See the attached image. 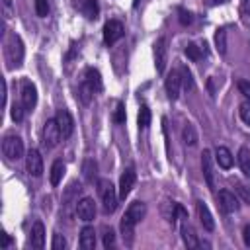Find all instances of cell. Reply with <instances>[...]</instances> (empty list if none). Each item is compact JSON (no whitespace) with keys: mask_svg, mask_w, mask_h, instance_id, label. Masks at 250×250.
<instances>
[{"mask_svg":"<svg viewBox=\"0 0 250 250\" xmlns=\"http://www.w3.org/2000/svg\"><path fill=\"white\" fill-rule=\"evenodd\" d=\"M2 152L10 160H20L23 156V141L18 135H6L2 141Z\"/></svg>","mask_w":250,"mask_h":250,"instance_id":"obj_3","label":"cell"},{"mask_svg":"<svg viewBox=\"0 0 250 250\" xmlns=\"http://www.w3.org/2000/svg\"><path fill=\"white\" fill-rule=\"evenodd\" d=\"M76 215H78L80 221L90 223L96 217V203H94V199L92 197H82L76 203Z\"/></svg>","mask_w":250,"mask_h":250,"instance_id":"obj_7","label":"cell"},{"mask_svg":"<svg viewBox=\"0 0 250 250\" xmlns=\"http://www.w3.org/2000/svg\"><path fill=\"white\" fill-rule=\"evenodd\" d=\"M166 59H168V41H166V37H158L154 43V64H156L158 72H164Z\"/></svg>","mask_w":250,"mask_h":250,"instance_id":"obj_6","label":"cell"},{"mask_svg":"<svg viewBox=\"0 0 250 250\" xmlns=\"http://www.w3.org/2000/svg\"><path fill=\"white\" fill-rule=\"evenodd\" d=\"M80 8H82V14H84L88 20H96V18H98L100 8H98V2H96V0H84V4H82Z\"/></svg>","mask_w":250,"mask_h":250,"instance_id":"obj_25","label":"cell"},{"mask_svg":"<svg viewBox=\"0 0 250 250\" xmlns=\"http://www.w3.org/2000/svg\"><path fill=\"white\" fill-rule=\"evenodd\" d=\"M82 170H84V178H86L88 182H92V180H94V174H96V162H94V160H86Z\"/></svg>","mask_w":250,"mask_h":250,"instance_id":"obj_33","label":"cell"},{"mask_svg":"<svg viewBox=\"0 0 250 250\" xmlns=\"http://www.w3.org/2000/svg\"><path fill=\"white\" fill-rule=\"evenodd\" d=\"M135 180H137V174H135L133 168H127V170L121 174V178H119V197L125 199V197L131 193V189H133V186H135Z\"/></svg>","mask_w":250,"mask_h":250,"instance_id":"obj_12","label":"cell"},{"mask_svg":"<svg viewBox=\"0 0 250 250\" xmlns=\"http://www.w3.org/2000/svg\"><path fill=\"white\" fill-rule=\"evenodd\" d=\"M215 45H217V51L221 55L227 53V29L225 27H219L217 33H215Z\"/></svg>","mask_w":250,"mask_h":250,"instance_id":"obj_28","label":"cell"},{"mask_svg":"<svg viewBox=\"0 0 250 250\" xmlns=\"http://www.w3.org/2000/svg\"><path fill=\"white\" fill-rule=\"evenodd\" d=\"M80 246L84 250H92L96 246V230H94V227H84L80 230Z\"/></svg>","mask_w":250,"mask_h":250,"instance_id":"obj_19","label":"cell"},{"mask_svg":"<svg viewBox=\"0 0 250 250\" xmlns=\"http://www.w3.org/2000/svg\"><path fill=\"white\" fill-rule=\"evenodd\" d=\"M66 246V240H64V236L62 234H59V232H55L53 234V242H51V248L53 250H62Z\"/></svg>","mask_w":250,"mask_h":250,"instance_id":"obj_37","label":"cell"},{"mask_svg":"<svg viewBox=\"0 0 250 250\" xmlns=\"http://www.w3.org/2000/svg\"><path fill=\"white\" fill-rule=\"evenodd\" d=\"M25 168L35 178H39L43 174V158H41V152L37 148H31L27 152V156H25Z\"/></svg>","mask_w":250,"mask_h":250,"instance_id":"obj_8","label":"cell"},{"mask_svg":"<svg viewBox=\"0 0 250 250\" xmlns=\"http://www.w3.org/2000/svg\"><path fill=\"white\" fill-rule=\"evenodd\" d=\"M150 125V109L146 105H141L139 109V127H148Z\"/></svg>","mask_w":250,"mask_h":250,"instance_id":"obj_30","label":"cell"},{"mask_svg":"<svg viewBox=\"0 0 250 250\" xmlns=\"http://www.w3.org/2000/svg\"><path fill=\"white\" fill-rule=\"evenodd\" d=\"M248 191H250V188H248Z\"/></svg>","mask_w":250,"mask_h":250,"instance_id":"obj_46","label":"cell"},{"mask_svg":"<svg viewBox=\"0 0 250 250\" xmlns=\"http://www.w3.org/2000/svg\"><path fill=\"white\" fill-rule=\"evenodd\" d=\"M62 176H64V162L62 160H55L53 166H51V174H49L51 186H59L61 180H62Z\"/></svg>","mask_w":250,"mask_h":250,"instance_id":"obj_21","label":"cell"},{"mask_svg":"<svg viewBox=\"0 0 250 250\" xmlns=\"http://www.w3.org/2000/svg\"><path fill=\"white\" fill-rule=\"evenodd\" d=\"M35 12L39 18H45L49 14V2L47 0H35Z\"/></svg>","mask_w":250,"mask_h":250,"instance_id":"obj_36","label":"cell"},{"mask_svg":"<svg viewBox=\"0 0 250 250\" xmlns=\"http://www.w3.org/2000/svg\"><path fill=\"white\" fill-rule=\"evenodd\" d=\"M12 0H4V16L6 18H12Z\"/></svg>","mask_w":250,"mask_h":250,"instance_id":"obj_42","label":"cell"},{"mask_svg":"<svg viewBox=\"0 0 250 250\" xmlns=\"http://www.w3.org/2000/svg\"><path fill=\"white\" fill-rule=\"evenodd\" d=\"M55 119H57L59 127H61L62 139H68V137L72 135V131H74V119H72V115L68 113V109H59Z\"/></svg>","mask_w":250,"mask_h":250,"instance_id":"obj_11","label":"cell"},{"mask_svg":"<svg viewBox=\"0 0 250 250\" xmlns=\"http://www.w3.org/2000/svg\"><path fill=\"white\" fill-rule=\"evenodd\" d=\"M186 55H188L191 61H195V62L201 59V51H199V47H197V45H193V43H189V45L186 47Z\"/></svg>","mask_w":250,"mask_h":250,"instance_id":"obj_35","label":"cell"},{"mask_svg":"<svg viewBox=\"0 0 250 250\" xmlns=\"http://www.w3.org/2000/svg\"><path fill=\"white\" fill-rule=\"evenodd\" d=\"M84 80L98 92V90H102V80H100V72L96 70V68H88L86 70V74H84Z\"/></svg>","mask_w":250,"mask_h":250,"instance_id":"obj_26","label":"cell"},{"mask_svg":"<svg viewBox=\"0 0 250 250\" xmlns=\"http://www.w3.org/2000/svg\"><path fill=\"white\" fill-rule=\"evenodd\" d=\"M242 238H244V244L250 246V223L244 227V230H242Z\"/></svg>","mask_w":250,"mask_h":250,"instance_id":"obj_43","label":"cell"},{"mask_svg":"<svg viewBox=\"0 0 250 250\" xmlns=\"http://www.w3.org/2000/svg\"><path fill=\"white\" fill-rule=\"evenodd\" d=\"M238 113H240V119H242L246 125H250V102H242V104L238 105Z\"/></svg>","mask_w":250,"mask_h":250,"instance_id":"obj_34","label":"cell"},{"mask_svg":"<svg viewBox=\"0 0 250 250\" xmlns=\"http://www.w3.org/2000/svg\"><path fill=\"white\" fill-rule=\"evenodd\" d=\"M180 74H182V86L186 90H191L193 88V80H191V72L188 70V66H182L180 68Z\"/></svg>","mask_w":250,"mask_h":250,"instance_id":"obj_31","label":"cell"},{"mask_svg":"<svg viewBox=\"0 0 250 250\" xmlns=\"http://www.w3.org/2000/svg\"><path fill=\"white\" fill-rule=\"evenodd\" d=\"M182 238H184V244L188 248H197L199 246V240H197V234L193 230V227L189 223H184L182 225Z\"/></svg>","mask_w":250,"mask_h":250,"instance_id":"obj_20","label":"cell"},{"mask_svg":"<svg viewBox=\"0 0 250 250\" xmlns=\"http://www.w3.org/2000/svg\"><path fill=\"white\" fill-rule=\"evenodd\" d=\"M215 160H217V164H219L221 168H225V170H229V168L232 166V162H234L232 152H230L227 146H217V148H215Z\"/></svg>","mask_w":250,"mask_h":250,"instance_id":"obj_18","label":"cell"},{"mask_svg":"<svg viewBox=\"0 0 250 250\" xmlns=\"http://www.w3.org/2000/svg\"><path fill=\"white\" fill-rule=\"evenodd\" d=\"M201 168H203V176L209 188H215V172H213V156L211 150H203L201 154Z\"/></svg>","mask_w":250,"mask_h":250,"instance_id":"obj_13","label":"cell"},{"mask_svg":"<svg viewBox=\"0 0 250 250\" xmlns=\"http://www.w3.org/2000/svg\"><path fill=\"white\" fill-rule=\"evenodd\" d=\"M2 246H4V248L10 246V236H8V234H4V242H2Z\"/></svg>","mask_w":250,"mask_h":250,"instance_id":"obj_44","label":"cell"},{"mask_svg":"<svg viewBox=\"0 0 250 250\" xmlns=\"http://www.w3.org/2000/svg\"><path fill=\"white\" fill-rule=\"evenodd\" d=\"M6 59H8L12 68L14 66L18 68L21 64V61H23V43H21L20 35H16V33H12L8 43H6Z\"/></svg>","mask_w":250,"mask_h":250,"instance_id":"obj_2","label":"cell"},{"mask_svg":"<svg viewBox=\"0 0 250 250\" xmlns=\"http://www.w3.org/2000/svg\"><path fill=\"white\" fill-rule=\"evenodd\" d=\"M213 4H221V2H225V0H211Z\"/></svg>","mask_w":250,"mask_h":250,"instance_id":"obj_45","label":"cell"},{"mask_svg":"<svg viewBox=\"0 0 250 250\" xmlns=\"http://www.w3.org/2000/svg\"><path fill=\"white\" fill-rule=\"evenodd\" d=\"M113 121L115 123H123L125 121V105L119 102L117 107H115V113H113Z\"/></svg>","mask_w":250,"mask_h":250,"instance_id":"obj_39","label":"cell"},{"mask_svg":"<svg viewBox=\"0 0 250 250\" xmlns=\"http://www.w3.org/2000/svg\"><path fill=\"white\" fill-rule=\"evenodd\" d=\"M219 203H221V209H223L225 213L238 211V207H240V203H238L236 195H234V193H230L229 189H221V191H219Z\"/></svg>","mask_w":250,"mask_h":250,"instance_id":"obj_14","label":"cell"},{"mask_svg":"<svg viewBox=\"0 0 250 250\" xmlns=\"http://www.w3.org/2000/svg\"><path fill=\"white\" fill-rule=\"evenodd\" d=\"M182 137H184V143L189 145V146H195L197 145V133H195V127L191 123H188L182 131Z\"/></svg>","mask_w":250,"mask_h":250,"instance_id":"obj_27","label":"cell"},{"mask_svg":"<svg viewBox=\"0 0 250 250\" xmlns=\"http://www.w3.org/2000/svg\"><path fill=\"white\" fill-rule=\"evenodd\" d=\"M238 166L244 172V176L250 178V150L246 146H240V150H238Z\"/></svg>","mask_w":250,"mask_h":250,"instance_id":"obj_23","label":"cell"},{"mask_svg":"<svg viewBox=\"0 0 250 250\" xmlns=\"http://www.w3.org/2000/svg\"><path fill=\"white\" fill-rule=\"evenodd\" d=\"M164 84H166V94H168V98H170V100H178L180 90H182V74H180V70L168 72Z\"/></svg>","mask_w":250,"mask_h":250,"instance_id":"obj_9","label":"cell"},{"mask_svg":"<svg viewBox=\"0 0 250 250\" xmlns=\"http://www.w3.org/2000/svg\"><path fill=\"white\" fill-rule=\"evenodd\" d=\"M61 139H62V133H61V127H59L57 119H47L45 127H43V143L49 148H53L61 143Z\"/></svg>","mask_w":250,"mask_h":250,"instance_id":"obj_4","label":"cell"},{"mask_svg":"<svg viewBox=\"0 0 250 250\" xmlns=\"http://www.w3.org/2000/svg\"><path fill=\"white\" fill-rule=\"evenodd\" d=\"M27 109L23 107V104H14L12 105V119L16 121V123H20L21 119H23V113H25Z\"/></svg>","mask_w":250,"mask_h":250,"instance_id":"obj_32","label":"cell"},{"mask_svg":"<svg viewBox=\"0 0 250 250\" xmlns=\"http://www.w3.org/2000/svg\"><path fill=\"white\" fill-rule=\"evenodd\" d=\"M29 242L33 248H43L45 244V227L41 221H35L31 225V234H29Z\"/></svg>","mask_w":250,"mask_h":250,"instance_id":"obj_16","label":"cell"},{"mask_svg":"<svg viewBox=\"0 0 250 250\" xmlns=\"http://www.w3.org/2000/svg\"><path fill=\"white\" fill-rule=\"evenodd\" d=\"M123 37V23L119 20H109L104 25V41L105 45H113Z\"/></svg>","mask_w":250,"mask_h":250,"instance_id":"obj_5","label":"cell"},{"mask_svg":"<svg viewBox=\"0 0 250 250\" xmlns=\"http://www.w3.org/2000/svg\"><path fill=\"white\" fill-rule=\"evenodd\" d=\"M98 191H100V197L104 203V211L113 213L117 207V193H115L113 184L109 180H98Z\"/></svg>","mask_w":250,"mask_h":250,"instance_id":"obj_1","label":"cell"},{"mask_svg":"<svg viewBox=\"0 0 250 250\" xmlns=\"http://www.w3.org/2000/svg\"><path fill=\"white\" fill-rule=\"evenodd\" d=\"M21 104H23V107L27 111L33 109L35 104H37V90H35V86L29 80H23L21 82Z\"/></svg>","mask_w":250,"mask_h":250,"instance_id":"obj_10","label":"cell"},{"mask_svg":"<svg viewBox=\"0 0 250 250\" xmlns=\"http://www.w3.org/2000/svg\"><path fill=\"white\" fill-rule=\"evenodd\" d=\"M115 244V234L111 229H104V246L105 248H111Z\"/></svg>","mask_w":250,"mask_h":250,"instance_id":"obj_38","label":"cell"},{"mask_svg":"<svg viewBox=\"0 0 250 250\" xmlns=\"http://www.w3.org/2000/svg\"><path fill=\"white\" fill-rule=\"evenodd\" d=\"M197 215H199V221H201V225H203L205 230H213V229H215L213 215H211L209 207H207L203 201H197Z\"/></svg>","mask_w":250,"mask_h":250,"instance_id":"obj_17","label":"cell"},{"mask_svg":"<svg viewBox=\"0 0 250 250\" xmlns=\"http://www.w3.org/2000/svg\"><path fill=\"white\" fill-rule=\"evenodd\" d=\"M191 14L189 12H186V10H180V21H182V25H189L191 23Z\"/></svg>","mask_w":250,"mask_h":250,"instance_id":"obj_41","label":"cell"},{"mask_svg":"<svg viewBox=\"0 0 250 250\" xmlns=\"http://www.w3.org/2000/svg\"><path fill=\"white\" fill-rule=\"evenodd\" d=\"M94 92H96V90H94L86 80H82V84H80V88H78V94H80V100H82L84 104H90Z\"/></svg>","mask_w":250,"mask_h":250,"instance_id":"obj_29","label":"cell"},{"mask_svg":"<svg viewBox=\"0 0 250 250\" xmlns=\"http://www.w3.org/2000/svg\"><path fill=\"white\" fill-rule=\"evenodd\" d=\"M238 90H240L242 96H246L250 100V80H240L238 82Z\"/></svg>","mask_w":250,"mask_h":250,"instance_id":"obj_40","label":"cell"},{"mask_svg":"<svg viewBox=\"0 0 250 250\" xmlns=\"http://www.w3.org/2000/svg\"><path fill=\"white\" fill-rule=\"evenodd\" d=\"M121 232H123V240H125V244L129 246V244L133 242V234H135V223H133L131 219H127L125 215H123V219H121Z\"/></svg>","mask_w":250,"mask_h":250,"instance_id":"obj_22","label":"cell"},{"mask_svg":"<svg viewBox=\"0 0 250 250\" xmlns=\"http://www.w3.org/2000/svg\"><path fill=\"white\" fill-rule=\"evenodd\" d=\"M145 215H146V205H145L143 201H133V203L127 207V211H125V217L131 219L135 225L141 223V221L145 219Z\"/></svg>","mask_w":250,"mask_h":250,"instance_id":"obj_15","label":"cell"},{"mask_svg":"<svg viewBox=\"0 0 250 250\" xmlns=\"http://www.w3.org/2000/svg\"><path fill=\"white\" fill-rule=\"evenodd\" d=\"M162 215H164V219H166L168 223L174 225L176 215H178V203H174V201H164V205H162Z\"/></svg>","mask_w":250,"mask_h":250,"instance_id":"obj_24","label":"cell"}]
</instances>
